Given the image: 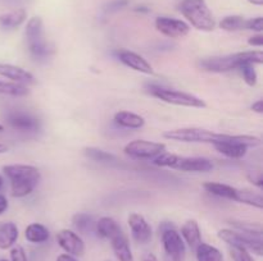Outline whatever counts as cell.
Masks as SVG:
<instances>
[{"label": "cell", "instance_id": "obj_1", "mask_svg": "<svg viewBox=\"0 0 263 261\" xmlns=\"http://www.w3.org/2000/svg\"><path fill=\"white\" fill-rule=\"evenodd\" d=\"M263 53L262 50L241 51V53L230 54L225 56H213V58H205L199 61L200 68L208 72H230L234 69H239L244 64H262Z\"/></svg>", "mask_w": 263, "mask_h": 261}, {"label": "cell", "instance_id": "obj_2", "mask_svg": "<svg viewBox=\"0 0 263 261\" xmlns=\"http://www.w3.org/2000/svg\"><path fill=\"white\" fill-rule=\"evenodd\" d=\"M5 176L12 183V194L14 197H25L37 187L40 182V171L33 165L13 164L3 168Z\"/></svg>", "mask_w": 263, "mask_h": 261}, {"label": "cell", "instance_id": "obj_3", "mask_svg": "<svg viewBox=\"0 0 263 261\" xmlns=\"http://www.w3.org/2000/svg\"><path fill=\"white\" fill-rule=\"evenodd\" d=\"M181 14L194 28L210 32L216 27V20L205 0H182L179 7Z\"/></svg>", "mask_w": 263, "mask_h": 261}, {"label": "cell", "instance_id": "obj_4", "mask_svg": "<svg viewBox=\"0 0 263 261\" xmlns=\"http://www.w3.org/2000/svg\"><path fill=\"white\" fill-rule=\"evenodd\" d=\"M167 140L179 141V142H195V143H211L215 145L218 142H226L230 140V135L215 133L210 129L199 127L177 128V129L167 130L163 133Z\"/></svg>", "mask_w": 263, "mask_h": 261}, {"label": "cell", "instance_id": "obj_5", "mask_svg": "<svg viewBox=\"0 0 263 261\" xmlns=\"http://www.w3.org/2000/svg\"><path fill=\"white\" fill-rule=\"evenodd\" d=\"M156 165L163 168H172L182 171H210L213 169L212 161L205 158H187V156L175 155V154L162 153L153 161Z\"/></svg>", "mask_w": 263, "mask_h": 261}, {"label": "cell", "instance_id": "obj_6", "mask_svg": "<svg viewBox=\"0 0 263 261\" xmlns=\"http://www.w3.org/2000/svg\"><path fill=\"white\" fill-rule=\"evenodd\" d=\"M149 92L157 99L167 102V104L177 105V106H186V107H205L204 100L194 96L186 92L176 91V90L164 89L161 86H149Z\"/></svg>", "mask_w": 263, "mask_h": 261}, {"label": "cell", "instance_id": "obj_7", "mask_svg": "<svg viewBox=\"0 0 263 261\" xmlns=\"http://www.w3.org/2000/svg\"><path fill=\"white\" fill-rule=\"evenodd\" d=\"M218 238L228 243L230 247H241L246 248L249 252L256 253L257 256L263 255L262 237H254V235H249L231 229H221L218 232Z\"/></svg>", "mask_w": 263, "mask_h": 261}, {"label": "cell", "instance_id": "obj_8", "mask_svg": "<svg viewBox=\"0 0 263 261\" xmlns=\"http://www.w3.org/2000/svg\"><path fill=\"white\" fill-rule=\"evenodd\" d=\"M161 240L166 253V261H184L186 253L185 243L181 234L172 225L162 229Z\"/></svg>", "mask_w": 263, "mask_h": 261}, {"label": "cell", "instance_id": "obj_9", "mask_svg": "<svg viewBox=\"0 0 263 261\" xmlns=\"http://www.w3.org/2000/svg\"><path fill=\"white\" fill-rule=\"evenodd\" d=\"M126 155L135 159H154L166 151V145L145 140H135L128 142L123 148Z\"/></svg>", "mask_w": 263, "mask_h": 261}, {"label": "cell", "instance_id": "obj_10", "mask_svg": "<svg viewBox=\"0 0 263 261\" xmlns=\"http://www.w3.org/2000/svg\"><path fill=\"white\" fill-rule=\"evenodd\" d=\"M156 28L162 33L171 38L185 37L189 33L190 27L184 20L176 18L158 17L156 19Z\"/></svg>", "mask_w": 263, "mask_h": 261}, {"label": "cell", "instance_id": "obj_11", "mask_svg": "<svg viewBox=\"0 0 263 261\" xmlns=\"http://www.w3.org/2000/svg\"><path fill=\"white\" fill-rule=\"evenodd\" d=\"M57 242L68 255L82 256L85 253V243L77 233L69 229H62L57 233Z\"/></svg>", "mask_w": 263, "mask_h": 261}, {"label": "cell", "instance_id": "obj_12", "mask_svg": "<svg viewBox=\"0 0 263 261\" xmlns=\"http://www.w3.org/2000/svg\"><path fill=\"white\" fill-rule=\"evenodd\" d=\"M128 227L131 229V234H133L134 240L138 243H148L152 240V227L149 223L146 222L145 217L143 215L138 214V212H133L128 216Z\"/></svg>", "mask_w": 263, "mask_h": 261}, {"label": "cell", "instance_id": "obj_13", "mask_svg": "<svg viewBox=\"0 0 263 261\" xmlns=\"http://www.w3.org/2000/svg\"><path fill=\"white\" fill-rule=\"evenodd\" d=\"M116 55L122 61L125 66L130 67L131 69L136 72H140L144 74H154V69L145 59L139 54L134 53V51L126 50V49H121V50L116 51Z\"/></svg>", "mask_w": 263, "mask_h": 261}, {"label": "cell", "instance_id": "obj_14", "mask_svg": "<svg viewBox=\"0 0 263 261\" xmlns=\"http://www.w3.org/2000/svg\"><path fill=\"white\" fill-rule=\"evenodd\" d=\"M7 119L10 127L21 132H37L40 129V122L31 114L14 112L10 113Z\"/></svg>", "mask_w": 263, "mask_h": 261}, {"label": "cell", "instance_id": "obj_15", "mask_svg": "<svg viewBox=\"0 0 263 261\" xmlns=\"http://www.w3.org/2000/svg\"><path fill=\"white\" fill-rule=\"evenodd\" d=\"M0 76L12 79L15 83H35V77L32 76V73L18 66H13V64L0 63Z\"/></svg>", "mask_w": 263, "mask_h": 261}, {"label": "cell", "instance_id": "obj_16", "mask_svg": "<svg viewBox=\"0 0 263 261\" xmlns=\"http://www.w3.org/2000/svg\"><path fill=\"white\" fill-rule=\"evenodd\" d=\"M110 245H112L113 252H115L118 261H134V256L133 252H131L128 238L126 237L125 233L121 232L117 235H115L110 240Z\"/></svg>", "mask_w": 263, "mask_h": 261}, {"label": "cell", "instance_id": "obj_17", "mask_svg": "<svg viewBox=\"0 0 263 261\" xmlns=\"http://www.w3.org/2000/svg\"><path fill=\"white\" fill-rule=\"evenodd\" d=\"M181 237L194 251L202 243V233H200V228L195 220L192 219L184 223V225L181 227Z\"/></svg>", "mask_w": 263, "mask_h": 261}, {"label": "cell", "instance_id": "obj_18", "mask_svg": "<svg viewBox=\"0 0 263 261\" xmlns=\"http://www.w3.org/2000/svg\"><path fill=\"white\" fill-rule=\"evenodd\" d=\"M95 232L98 233L99 237L110 241L115 235L122 232V229L115 219L109 216H103L95 223Z\"/></svg>", "mask_w": 263, "mask_h": 261}, {"label": "cell", "instance_id": "obj_19", "mask_svg": "<svg viewBox=\"0 0 263 261\" xmlns=\"http://www.w3.org/2000/svg\"><path fill=\"white\" fill-rule=\"evenodd\" d=\"M113 119H115L116 124H118L120 127L130 128V129H139V128L144 127V124H145V119L141 115L126 112V110L116 113Z\"/></svg>", "mask_w": 263, "mask_h": 261}, {"label": "cell", "instance_id": "obj_20", "mask_svg": "<svg viewBox=\"0 0 263 261\" xmlns=\"http://www.w3.org/2000/svg\"><path fill=\"white\" fill-rule=\"evenodd\" d=\"M25 37L27 45L44 40V26L40 17H32L28 20L25 30Z\"/></svg>", "mask_w": 263, "mask_h": 261}, {"label": "cell", "instance_id": "obj_21", "mask_svg": "<svg viewBox=\"0 0 263 261\" xmlns=\"http://www.w3.org/2000/svg\"><path fill=\"white\" fill-rule=\"evenodd\" d=\"M18 240V228L14 223H3L0 225V250H8Z\"/></svg>", "mask_w": 263, "mask_h": 261}, {"label": "cell", "instance_id": "obj_22", "mask_svg": "<svg viewBox=\"0 0 263 261\" xmlns=\"http://www.w3.org/2000/svg\"><path fill=\"white\" fill-rule=\"evenodd\" d=\"M26 18H27V13L22 8L17 10H13V12L5 13V14L0 15V28H4V30L17 28L25 22Z\"/></svg>", "mask_w": 263, "mask_h": 261}, {"label": "cell", "instance_id": "obj_23", "mask_svg": "<svg viewBox=\"0 0 263 261\" xmlns=\"http://www.w3.org/2000/svg\"><path fill=\"white\" fill-rule=\"evenodd\" d=\"M25 237L31 243H43L49 240L50 233H49L48 228L44 227L40 223H32L26 228Z\"/></svg>", "mask_w": 263, "mask_h": 261}, {"label": "cell", "instance_id": "obj_24", "mask_svg": "<svg viewBox=\"0 0 263 261\" xmlns=\"http://www.w3.org/2000/svg\"><path fill=\"white\" fill-rule=\"evenodd\" d=\"M204 189L210 193L216 194L218 197H223V199L234 200L235 201L236 196V189L235 187L229 186V184L223 183H217V182H207V183L203 184Z\"/></svg>", "mask_w": 263, "mask_h": 261}, {"label": "cell", "instance_id": "obj_25", "mask_svg": "<svg viewBox=\"0 0 263 261\" xmlns=\"http://www.w3.org/2000/svg\"><path fill=\"white\" fill-rule=\"evenodd\" d=\"M195 255H197L198 261H223L222 252L217 247L208 243H200L195 248Z\"/></svg>", "mask_w": 263, "mask_h": 261}, {"label": "cell", "instance_id": "obj_26", "mask_svg": "<svg viewBox=\"0 0 263 261\" xmlns=\"http://www.w3.org/2000/svg\"><path fill=\"white\" fill-rule=\"evenodd\" d=\"M235 201L249 205V206H254L257 209H263V196L258 192L252 191V189H236Z\"/></svg>", "mask_w": 263, "mask_h": 261}, {"label": "cell", "instance_id": "obj_27", "mask_svg": "<svg viewBox=\"0 0 263 261\" xmlns=\"http://www.w3.org/2000/svg\"><path fill=\"white\" fill-rule=\"evenodd\" d=\"M72 224L79 230L80 233L89 234V233L95 232V222L91 215L86 212H77L72 217Z\"/></svg>", "mask_w": 263, "mask_h": 261}, {"label": "cell", "instance_id": "obj_28", "mask_svg": "<svg viewBox=\"0 0 263 261\" xmlns=\"http://www.w3.org/2000/svg\"><path fill=\"white\" fill-rule=\"evenodd\" d=\"M28 92L30 91L25 84L0 81V94L9 95V96H26Z\"/></svg>", "mask_w": 263, "mask_h": 261}, {"label": "cell", "instance_id": "obj_29", "mask_svg": "<svg viewBox=\"0 0 263 261\" xmlns=\"http://www.w3.org/2000/svg\"><path fill=\"white\" fill-rule=\"evenodd\" d=\"M84 154L87 158L98 161V163H112V161H116V156L113 154L102 150V148L86 147L84 150Z\"/></svg>", "mask_w": 263, "mask_h": 261}, {"label": "cell", "instance_id": "obj_30", "mask_svg": "<svg viewBox=\"0 0 263 261\" xmlns=\"http://www.w3.org/2000/svg\"><path fill=\"white\" fill-rule=\"evenodd\" d=\"M246 18L241 15H229L220 22V27L225 31L246 30Z\"/></svg>", "mask_w": 263, "mask_h": 261}, {"label": "cell", "instance_id": "obj_31", "mask_svg": "<svg viewBox=\"0 0 263 261\" xmlns=\"http://www.w3.org/2000/svg\"><path fill=\"white\" fill-rule=\"evenodd\" d=\"M230 224L235 227L239 232L246 233V234L254 235V237H262V227L257 223L239 222V220H231Z\"/></svg>", "mask_w": 263, "mask_h": 261}, {"label": "cell", "instance_id": "obj_32", "mask_svg": "<svg viewBox=\"0 0 263 261\" xmlns=\"http://www.w3.org/2000/svg\"><path fill=\"white\" fill-rule=\"evenodd\" d=\"M239 71L241 72L244 81L248 86H254L257 83V72L253 64H244L239 68Z\"/></svg>", "mask_w": 263, "mask_h": 261}, {"label": "cell", "instance_id": "obj_33", "mask_svg": "<svg viewBox=\"0 0 263 261\" xmlns=\"http://www.w3.org/2000/svg\"><path fill=\"white\" fill-rule=\"evenodd\" d=\"M128 3H130L128 0H112V2L103 5L102 8L103 14L108 15V14H113V13L116 12H120V10H122L123 8L127 7Z\"/></svg>", "mask_w": 263, "mask_h": 261}, {"label": "cell", "instance_id": "obj_34", "mask_svg": "<svg viewBox=\"0 0 263 261\" xmlns=\"http://www.w3.org/2000/svg\"><path fill=\"white\" fill-rule=\"evenodd\" d=\"M230 256L234 261H254L251 252L241 247H230Z\"/></svg>", "mask_w": 263, "mask_h": 261}, {"label": "cell", "instance_id": "obj_35", "mask_svg": "<svg viewBox=\"0 0 263 261\" xmlns=\"http://www.w3.org/2000/svg\"><path fill=\"white\" fill-rule=\"evenodd\" d=\"M246 30L256 31V32H262L263 31V18L257 17L252 19L246 20Z\"/></svg>", "mask_w": 263, "mask_h": 261}, {"label": "cell", "instance_id": "obj_36", "mask_svg": "<svg viewBox=\"0 0 263 261\" xmlns=\"http://www.w3.org/2000/svg\"><path fill=\"white\" fill-rule=\"evenodd\" d=\"M10 261H28L25 250L21 246H15L10 250Z\"/></svg>", "mask_w": 263, "mask_h": 261}, {"label": "cell", "instance_id": "obj_37", "mask_svg": "<svg viewBox=\"0 0 263 261\" xmlns=\"http://www.w3.org/2000/svg\"><path fill=\"white\" fill-rule=\"evenodd\" d=\"M248 179L252 182L253 184H256L257 187L262 188L263 187V176H262V171L261 170H249L248 171Z\"/></svg>", "mask_w": 263, "mask_h": 261}, {"label": "cell", "instance_id": "obj_38", "mask_svg": "<svg viewBox=\"0 0 263 261\" xmlns=\"http://www.w3.org/2000/svg\"><path fill=\"white\" fill-rule=\"evenodd\" d=\"M248 44L251 46H258V48H262V46H263V36L262 35L253 36V37L249 38Z\"/></svg>", "mask_w": 263, "mask_h": 261}, {"label": "cell", "instance_id": "obj_39", "mask_svg": "<svg viewBox=\"0 0 263 261\" xmlns=\"http://www.w3.org/2000/svg\"><path fill=\"white\" fill-rule=\"evenodd\" d=\"M8 209V200L4 194H0V215L3 212H5V210Z\"/></svg>", "mask_w": 263, "mask_h": 261}, {"label": "cell", "instance_id": "obj_40", "mask_svg": "<svg viewBox=\"0 0 263 261\" xmlns=\"http://www.w3.org/2000/svg\"><path fill=\"white\" fill-rule=\"evenodd\" d=\"M251 109L253 110V112L262 114V113H263V101H262V100H258V101L253 102V105L251 106Z\"/></svg>", "mask_w": 263, "mask_h": 261}, {"label": "cell", "instance_id": "obj_41", "mask_svg": "<svg viewBox=\"0 0 263 261\" xmlns=\"http://www.w3.org/2000/svg\"><path fill=\"white\" fill-rule=\"evenodd\" d=\"M57 261H77L76 258L72 255H68V253H62L57 257Z\"/></svg>", "mask_w": 263, "mask_h": 261}, {"label": "cell", "instance_id": "obj_42", "mask_svg": "<svg viewBox=\"0 0 263 261\" xmlns=\"http://www.w3.org/2000/svg\"><path fill=\"white\" fill-rule=\"evenodd\" d=\"M143 261H157V257H156V255H154V253L149 252V253H146L145 256H144Z\"/></svg>", "mask_w": 263, "mask_h": 261}, {"label": "cell", "instance_id": "obj_43", "mask_svg": "<svg viewBox=\"0 0 263 261\" xmlns=\"http://www.w3.org/2000/svg\"><path fill=\"white\" fill-rule=\"evenodd\" d=\"M8 3H12V4H23V3L28 2V0H5Z\"/></svg>", "mask_w": 263, "mask_h": 261}, {"label": "cell", "instance_id": "obj_44", "mask_svg": "<svg viewBox=\"0 0 263 261\" xmlns=\"http://www.w3.org/2000/svg\"><path fill=\"white\" fill-rule=\"evenodd\" d=\"M135 10H136V12H144V13L149 12V9L146 7H136Z\"/></svg>", "mask_w": 263, "mask_h": 261}, {"label": "cell", "instance_id": "obj_45", "mask_svg": "<svg viewBox=\"0 0 263 261\" xmlns=\"http://www.w3.org/2000/svg\"><path fill=\"white\" fill-rule=\"evenodd\" d=\"M248 2L251 3V4L259 5V7H261V5H263V0H248Z\"/></svg>", "mask_w": 263, "mask_h": 261}, {"label": "cell", "instance_id": "obj_46", "mask_svg": "<svg viewBox=\"0 0 263 261\" xmlns=\"http://www.w3.org/2000/svg\"><path fill=\"white\" fill-rule=\"evenodd\" d=\"M8 151V147L7 145H4V143H0V154H4Z\"/></svg>", "mask_w": 263, "mask_h": 261}, {"label": "cell", "instance_id": "obj_47", "mask_svg": "<svg viewBox=\"0 0 263 261\" xmlns=\"http://www.w3.org/2000/svg\"><path fill=\"white\" fill-rule=\"evenodd\" d=\"M3 183H4V181H3L2 176H0V189H2V187H3Z\"/></svg>", "mask_w": 263, "mask_h": 261}, {"label": "cell", "instance_id": "obj_48", "mask_svg": "<svg viewBox=\"0 0 263 261\" xmlns=\"http://www.w3.org/2000/svg\"><path fill=\"white\" fill-rule=\"evenodd\" d=\"M3 130H4V125L0 124V132H3Z\"/></svg>", "mask_w": 263, "mask_h": 261}, {"label": "cell", "instance_id": "obj_49", "mask_svg": "<svg viewBox=\"0 0 263 261\" xmlns=\"http://www.w3.org/2000/svg\"><path fill=\"white\" fill-rule=\"evenodd\" d=\"M0 261H9V260H7V258H2V260Z\"/></svg>", "mask_w": 263, "mask_h": 261}]
</instances>
